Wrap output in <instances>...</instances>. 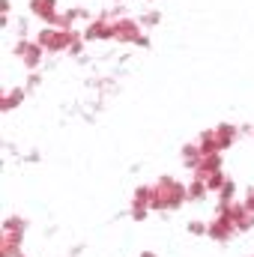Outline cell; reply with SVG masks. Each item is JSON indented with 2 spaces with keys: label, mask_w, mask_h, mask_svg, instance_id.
Returning <instances> with one entry per match:
<instances>
[{
  "label": "cell",
  "mask_w": 254,
  "mask_h": 257,
  "mask_svg": "<svg viewBox=\"0 0 254 257\" xmlns=\"http://www.w3.org/2000/svg\"><path fill=\"white\" fill-rule=\"evenodd\" d=\"M183 203H189V186L177 177H159L153 183V209L156 212H174Z\"/></svg>",
  "instance_id": "6da1fadb"
},
{
  "label": "cell",
  "mask_w": 254,
  "mask_h": 257,
  "mask_svg": "<svg viewBox=\"0 0 254 257\" xmlns=\"http://www.w3.org/2000/svg\"><path fill=\"white\" fill-rule=\"evenodd\" d=\"M239 138V128L230 126V123H221L215 128H206L200 138H197V147L203 156H221L227 147H233V141Z\"/></svg>",
  "instance_id": "7a4b0ae2"
},
{
  "label": "cell",
  "mask_w": 254,
  "mask_h": 257,
  "mask_svg": "<svg viewBox=\"0 0 254 257\" xmlns=\"http://www.w3.org/2000/svg\"><path fill=\"white\" fill-rule=\"evenodd\" d=\"M24 230H27V224L18 215H9L3 221V230H0V257H21Z\"/></svg>",
  "instance_id": "3957f363"
},
{
  "label": "cell",
  "mask_w": 254,
  "mask_h": 257,
  "mask_svg": "<svg viewBox=\"0 0 254 257\" xmlns=\"http://www.w3.org/2000/svg\"><path fill=\"white\" fill-rule=\"evenodd\" d=\"M114 39L120 42H135V45H147V36H144V24L135 21V18H114Z\"/></svg>",
  "instance_id": "277c9868"
},
{
  "label": "cell",
  "mask_w": 254,
  "mask_h": 257,
  "mask_svg": "<svg viewBox=\"0 0 254 257\" xmlns=\"http://www.w3.org/2000/svg\"><path fill=\"white\" fill-rule=\"evenodd\" d=\"M15 57L21 60L24 69H36V66L42 63L45 51H42V45H39L36 39H18V42H15Z\"/></svg>",
  "instance_id": "5b68a950"
},
{
  "label": "cell",
  "mask_w": 254,
  "mask_h": 257,
  "mask_svg": "<svg viewBox=\"0 0 254 257\" xmlns=\"http://www.w3.org/2000/svg\"><path fill=\"white\" fill-rule=\"evenodd\" d=\"M221 212H227V218L233 221V227H236V233H242V230H251L254 227V212H248V206L242 203V200H233V203H227V206H218Z\"/></svg>",
  "instance_id": "8992f818"
},
{
  "label": "cell",
  "mask_w": 254,
  "mask_h": 257,
  "mask_svg": "<svg viewBox=\"0 0 254 257\" xmlns=\"http://www.w3.org/2000/svg\"><path fill=\"white\" fill-rule=\"evenodd\" d=\"M206 233L215 239V242H227V239H233V233H236V227H233V221L227 218V212H215L212 215V221L206 224Z\"/></svg>",
  "instance_id": "52a82bcc"
},
{
  "label": "cell",
  "mask_w": 254,
  "mask_h": 257,
  "mask_svg": "<svg viewBox=\"0 0 254 257\" xmlns=\"http://www.w3.org/2000/svg\"><path fill=\"white\" fill-rule=\"evenodd\" d=\"M153 209V186H138L132 194V218H147V212Z\"/></svg>",
  "instance_id": "ba28073f"
},
{
  "label": "cell",
  "mask_w": 254,
  "mask_h": 257,
  "mask_svg": "<svg viewBox=\"0 0 254 257\" xmlns=\"http://www.w3.org/2000/svg\"><path fill=\"white\" fill-rule=\"evenodd\" d=\"M84 39L96 42V39H114V18H93L84 27Z\"/></svg>",
  "instance_id": "9c48e42d"
},
{
  "label": "cell",
  "mask_w": 254,
  "mask_h": 257,
  "mask_svg": "<svg viewBox=\"0 0 254 257\" xmlns=\"http://www.w3.org/2000/svg\"><path fill=\"white\" fill-rule=\"evenodd\" d=\"M27 9H30V15H33V18H39V21H45V24H54V21H57V15H60L57 0H30V3H27Z\"/></svg>",
  "instance_id": "30bf717a"
},
{
  "label": "cell",
  "mask_w": 254,
  "mask_h": 257,
  "mask_svg": "<svg viewBox=\"0 0 254 257\" xmlns=\"http://www.w3.org/2000/svg\"><path fill=\"white\" fill-rule=\"evenodd\" d=\"M18 102H24V90H9V87H6V90H3V99H0V108H3V111H12Z\"/></svg>",
  "instance_id": "8fae6325"
},
{
  "label": "cell",
  "mask_w": 254,
  "mask_h": 257,
  "mask_svg": "<svg viewBox=\"0 0 254 257\" xmlns=\"http://www.w3.org/2000/svg\"><path fill=\"white\" fill-rule=\"evenodd\" d=\"M206 194H209V189L203 186V180L191 177V183H189V203H200V200H203Z\"/></svg>",
  "instance_id": "7c38bea8"
},
{
  "label": "cell",
  "mask_w": 254,
  "mask_h": 257,
  "mask_svg": "<svg viewBox=\"0 0 254 257\" xmlns=\"http://www.w3.org/2000/svg\"><path fill=\"white\" fill-rule=\"evenodd\" d=\"M200 159H203V153H200V147H197V141H194V144H186V147H183V162L189 165L191 171L197 168V162H200Z\"/></svg>",
  "instance_id": "4fadbf2b"
},
{
  "label": "cell",
  "mask_w": 254,
  "mask_h": 257,
  "mask_svg": "<svg viewBox=\"0 0 254 257\" xmlns=\"http://www.w3.org/2000/svg\"><path fill=\"white\" fill-rule=\"evenodd\" d=\"M242 203L248 206V212H254V189H248V192H245V197H242Z\"/></svg>",
  "instance_id": "5bb4252c"
},
{
  "label": "cell",
  "mask_w": 254,
  "mask_h": 257,
  "mask_svg": "<svg viewBox=\"0 0 254 257\" xmlns=\"http://www.w3.org/2000/svg\"><path fill=\"white\" fill-rule=\"evenodd\" d=\"M189 230H191V233H206L203 221H191V224H189Z\"/></svg>",
  "instance_id": "9a60e30c"
},
{
  "label": "cell",
  "mask_w": 254,
  "mask_h": 257,
  "mask_svg": "<svg viewBox=\"0 0 254 257\" xmlns=\"http://www.w3.org/2000/svg\"><path fill=\"white\" fill-rule=\"evenodd\" d=\"M141 257H156V254H153V251H144V254H141Z\"/></svg>",
  "instance_id": "2e32d148"
}]
</instances>
